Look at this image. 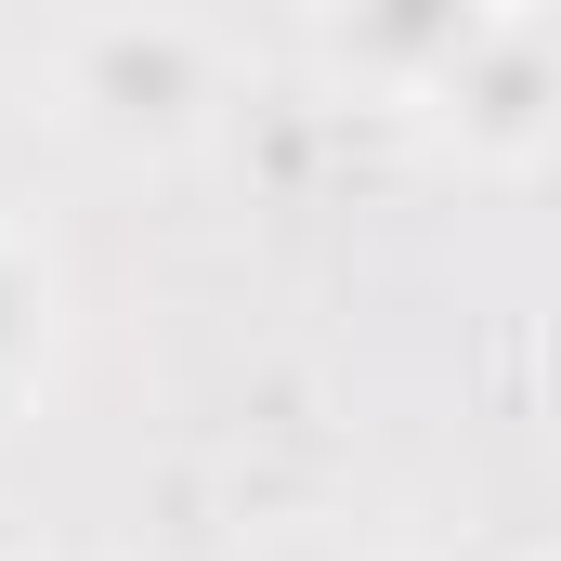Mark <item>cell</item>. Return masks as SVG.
I'll use <instances>...</instances> for the list:
<instances>
[{"label": "cell", "instance_id": "1", "mask_svg": "<svg viewBox=\"0 0 561 561\" xmlns=\"http://www.w3.org/2000/svg\"><path fill=\"white\" fill-rule=\"evenodd\" d=\"M79 92L118 118V131H183L196 105H209V53L157 13V26H105L92 39V66H79Z\"/></svg>", "mask_w": 561, "mask_h": 561}, {"label": "cell", "instance_id": "2", "mask_svg": "<svg viewBox=\"0 0 561 561\" xmlns=\"http://www.w3.org/2000/svg\"><path fill=\"white\" fill-rule=\"evenodd\" d=\"M26 353H39V275L0 249V366H26Z\"/></svg>", "mask_w": 561, "mask_h": 561}, {"label": "cell", "instance_id": "3", "mask_svg": "<svg viewBox=\"0 0 561 561\" xmlns=\"http://www.w3.org/2000/svg\"><path fill=\"white\" fill-rule=\"evenodd\" d=\"M275 561H300V549H275Z\"/></svg>", "mask_w": 561, "mask_h": 561}]
</instances>
